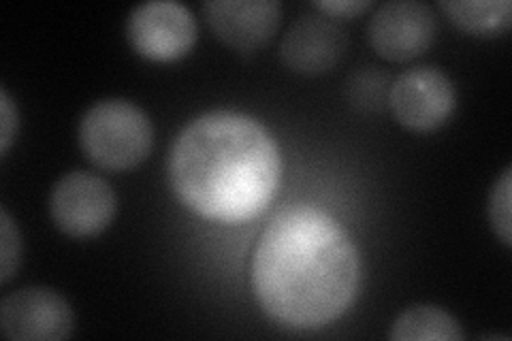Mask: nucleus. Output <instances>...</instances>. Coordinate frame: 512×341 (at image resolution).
<instances>
[{
	"label": "nucleus",
	"mask_w": 512,
	"mask_h": 341,
	"mask_svg": "<svg viewBox=\"0 0 512 341\" xmlns=\"http://www.w3.org/2000/svg\"><path fill=\"white\" fill-rule=\"evenodd\" d=\"M361 258L355 241L327 211L282 209L252 258V288L263 312L284 327L318 329L355 301Z\"/></svg>",
	"instance_id": "obj_1"
},
{
	"label": "nucleus",
	"mask_w": 512,
	"mask_h": 341,
	"mask_svg": "<svg viewBox=\"0 0 512 341\" xmlns=\"http://www.w3.org/2000/svg\"><path fill=\"white\" fill-rule=\"evenodd\" d=\"M389 105L395 120L408 131L431 133L453 116L457 92L444 71L416 67L393 81Z\"/></svg>",
	"instance_id": "obj_6"
},
{
	"label": "nucleus",
	"mask_w": 512,
	"mask_h": 341,
	"mask_svg": "<svg viewBox=\"0 0 512 341\" xmlns=\"http://www.w3.org/2000/svg\"><path fill=\"white\" fill-rule=\"evenodd\" d=\"M316 9L325 11L331 18H355L372 7L370 0H325V3H314Z\"/></svg>",
	"instance_id": "obj_16"
},
{
	"label": "nucleus",
	"mask_w": 512,
	"mask_h": 341,
	"mask_svg": "<svg viewBox=\"0 0 512 341\" xmlns=\"http://www.w3.org/2000/svg\"><path fill=\"white\" fill-rule=\"evenodd\" d=\"M0 329L13 341H60L71 337L75 314L56 290L28 286L0 303Z\"/></svg>",
	"instance_id": "obj_7"
},
{
	"label": "nucleus",
	"mask_w": 512,
	"mask_h": 341,
	"mask_svg": "<svg viewBox=\"0 0 512 341\" xmlns=\"http://www.w3.org/2000/svg\"><path fill=\"white\" fill-rule=\"evenodd\" d=\"M154 126L148 113L126 99L94 103L79 122V145L92 165L128 171L148 158Z\"/></svg>",
	"instance_id": "obj_3"
},
{
	"label": "nucleus",
	"mask_w": 512,
	"mask_h": 341,
	"mask_svg": "<svg viewBox=\"0 0 512 341\" xmlns=\"http://www.w3.org/2000/svg\"><path fill=\"white\" fill-rule=\"evenodd\" d=\"M203 11L218 39L237 52L261 50L282 22L278 0H210Z\"/></svg>",
	"instance_id": "obj_9"
},
{
	"label": "nucleus",
	"mask_w": 512,
	"mask_h": 341,
	"mask_svg": "<svg viewBox=\"0 0 512 341\" xmlns=\"http://www.w3.org/2000/svg\"><path fill=\"white\" fill-rule=\"evenodd\" d=\"M118 209L116 192L99 175L71 171L62 175L50 194V216L69 237H94L111 224Z\"/></svg>",
	"instance_id": "obj_5"
},
{
	"label": "nucleus",
	"mask_w": 512,
	"mask_h": 341,
	"mask_svg": "<svg viewBox=\"0 0 512 341\" xmlns=\"http://www.w3.org/2000/svg\"><path fill=\"white\" fill-rule=\"evenodd\" d=\"M389 337L395 341H459L466 335H463L457 318L442 310V307L414 305L397 316Z\"/></svg>",
	"instance_id": "obj_11"
},
{
	"label": "nucleus",
	"mask_w": 512,
	"mask_h": 341,
	"mask_svg": "<svg viewBox=\"0 0 512 341\" xmlns=\"http://www.w3.org/2000/svg\"><path fill=\"white\" fill-rule=\"evenodd\" d=\"M278 143L252 116L216 109L192 120L169 156L171 188L190 211L218 222L248 220L280 182Z\"/></svg>",
	"instance_id": "obj_2"
},
{
	"label": "nucleus",
	"mask_w": 512,
	"mask_h": 341,
	"mask_svg": "<svg viewBox=\"0 0 512 341\" xmlns=\"http://www.w3.org/2000/svg\"><path fill=\"white\" fill-rule=\"evenodd\" d=\"M440 7L453 24L472 35H500L512 24L510 0H444Z\"/></svg>",
	"instance_id": "obj_12"
},
{
	"label": "nucleus",
	"mask_w": 512,
	"mask_h": 341,
	"mask_svg": "<svg viewBox=\"0 0 512 341\" xmlns=\"http://www.w3.org/2000/svg\"><path fill=\"white\" fill-rule=\"evenodd\" d=\"M22 261V235L9 211L0 209V282L7 284L20 269Z\"/></svg>",
	"instance_id": "obj_14"
},
{
	"label": "nucleus",
	"mask_w": 512,
	"mask_h": 341,
	"mask_svg": "<svg viewBox=\"0 0 512 341\" xmlns=\"http://www.w3.org/2000/svg\"><path fill=\"white\" fill-rule=\"evenodd\" d=\"M436 15L419 0H393L376 9L367 37L378 56L406 62L427 52L436 39Z\"/></svg>",
	"instance_id": "obj_8"
},
{
	"label": "nucleus",
	"mask_w": 512,
	"mask_h": 341,
	"mask_svg": "<svg viewBox=\"0 0 512 341\" xmlns=\"http://www.w3.org/2000/svg\"><path fill=\"white\" fill-rule=\"evenodd\" d=\"M197 20L175 0H150L128 15L126 37L133 50L156 62H173L190 54L197 43Z\"/></svg>",
	"instance_id": "obj_4"
},
{
	"label": "nucleus",
	"mask_w": 512,
	"mask_h": 341,
	"mask_svg": "<svg viewBox=\"0 0 512 341\" xmlns=\"http://www.w3.org/2000/svg\"><path fill=\"white\" fill-rule=\"evenodd\" d=\"M18 133V109H15L9 92L0 90V152L7 154Z\"/></svg>",
	"instance_id": "obj_15"
},
{
	"label": "nucleus",
	"mask_w": 512,
	"mask_h": 341,
	"mask_svg": "<svg viewBox=\"0 0 512 341\" xmlns=\"http://www.w3.org/2000/svg\"><path fill=\"white\" fill-rule=\"evenodd\" d=\"M510 177L512 169L506 167L500 180L493 184L489 194V222L493 233L502 239L504 246H510L512 222H510Z\"/></svg>",
	"instance_id": "obj_13"
},
{
	"label": "nucleus",
	"mask_w": 512,
	"mask_h": 341,
	"mask_svg": "<svg viewBox=\"0 0 512 341\" xmlns=\"http://www.w3.org/2000/svg\"><path fill=\"white\" fill-rule=\"evenodd\" d=\"M346 52V32L323 15H303L282 39L280 54L288 69L301 75L331 71Z\"/></svg>",
	"instance_id": "obj_10"
}]
</instances>
